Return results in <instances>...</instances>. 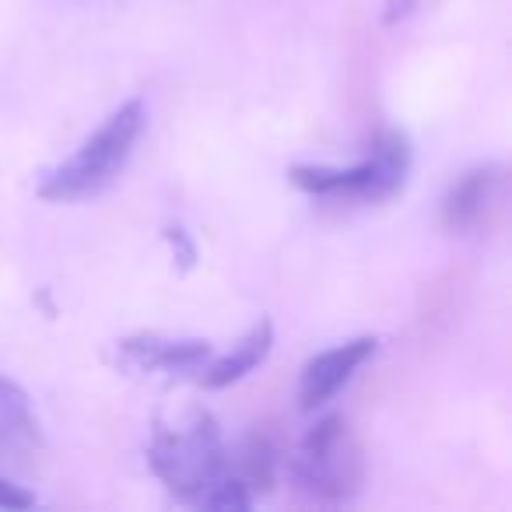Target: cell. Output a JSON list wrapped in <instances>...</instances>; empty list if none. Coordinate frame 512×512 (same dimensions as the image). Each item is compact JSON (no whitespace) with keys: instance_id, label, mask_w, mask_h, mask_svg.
Segmentation results:
<instances>
[{"instance_id":"11","label":"cell","mask_w":512,"mask_h":512,"mask_svg":"<svg viewBox=\"0 0 512 512\" xmlns=\"http://www.w3.org/2000/svg\"><path fill=\"white\" fill-rule=\"evenodd\" d=\"M165 239H169V246H172V253H176L179 267H183V271H190V267L197 264V246H193L190 235H186L179 225H169V228H165Z\"/></svg>"},{"instance_id":"3","label":"cell","mask_w":512,"mask_h":512,"mask_svg":"<svg viewBox=\"0 0 512 512\" xmlns=\"http://www.w3.org/2000/svg\"><path fill=\"white\" fill-rule=\"evenodd\" d=\"M288 477L299 495L323 505H341L358 495L365 477L362 446L341 414H327L302 435L288 456Z\"/></svg>"},{"instance_id":"10","label":"cell","mask_w":512,"mask_h":512,"mask_svg":"<svg viewBox=\"0 0 512 512\" xmlns=\"http://www.w3.org/2000/svg\"><path fill=\"white\" fill-rule=\"evenodd\" d=\"M228 474L235 481H242L249 491H271L274 474H278V446H274L271 435L253 432L235 456H228Z\"/></svg>"},{"instance_id":"4","label":"cell","mask_w":512,"mask_h":512,"mask_svg":"<svg viewBox=\"0 0 512 512\" xmlns=\"http://www.w3.org/2000/svg\"><path fill=\"white\" fill-rule=\"evenodd\" d=\"M407 165H411V148L407 137L397 130H386L372 144V155L362 162L337 169V165H295L288 172L299 190L313 193V197H348L362 200V204H376L386 200L404 186Z\"/></svg>"},{"instance_id":"12","label":"cell","mask_w":512,"mask_h":512,"mask_svg":"<svg viewBox=\"0 0 512 512\" xmlns=\"http://www.w3.org/2000/svg\"><path fill=\"white\" fill-rule=\"evenodd\" d=\"M29 505H36L32 491L11 484L8 477H0V509H29Z\"/></svg>"},{"instance_id":"5","label":"cell","mask_w":512,"mask_h":512,"mask_svg":"<svg viewBox=\"0 0 512 512\" xmlns=\"http://www.w3.org/2000/svg\"><path fill=\"white\" fill-rule=\"evenodd\" d=\"M120 362L141 376L186 379L200 376L211 362V344L200 337H165V334H137L120 341Z\"/></svg>"},{"instance_id":"8","label":"cell","mask_w":512,"mask_h":512,"mask_svg":"<svg viewBox=\"0 0 512 512\" xmlns=\"http://www.w3.org/2000/svg\"><path fill=\"white\" fill-rule=\"evenodd\" d=\"M271 348H274V323L260 320L228 355L214 358V362H207L200 369V386L204 390H225V386L239 383L242 376H249L256 365L271 355Z\"/></svg>"},{"instance_id":"6","label":"cell","mask_w":512,"mask_h":512,"mask_svg":"<svg viewBox=\"0 0 512 512\" xmlns=\"http://www.w3.org/2000/svg\"><path fill=\"white\" fill-rule=\"evenodd\" d=\"M376 337H355L348 344H337V348L316 355L313 362L302 369V383H299V404L302 411H316L323 407L372 355H376Z\"/></svg>"},{"instance_id":"2","label":"cell","mask_w":512,"mask_h":512,"mask_svg":"<svg viewBox=\"0 0 512 512\" xmlns=\"http://www.w3.org/2000/svg\"><path fill=\"white\" fill-rule=\"evenodd\" d=\"M144 123H148L144 102H123L67 162L46 172L43 183H39V197L50 200V204H71V200H85L92 193L106 190L127 165L137 137L144 134Z\"/></svg>"},{"instance_id":"7","label":"cell","mask_w":512,"mask_h":512,"mask_svg":"<svg viewBox=\"0 0 512 512\" xmlns=\"http://www.w3.org/2000/svg\"><path fill=\"white\" fill-rule=\"evenodd\" d=\"M502 183L505 176L498 165L470 169L442 200V225L453 235H467L474 228H481L498 207V200H502Z\"/></svg>"},{"instance_id":"13","label":"cell","mask_w":512,"mask_h":512,"mask_svg":"<svg viewBox=\"0 0 512 512\" xmlns=\"http://www.w3.org/2000/svg\"><path fill=\"white\" fill-rule=\"evenodd\" d=\"M414 8H418V0H386V8H383V22H386V25H397L400 18H407Z\"/></svg>"},{"instance_id":"9","label":"cell","mask_w":512,"mask_h":512,"mask_svg":"<svg viewBox=\"0 0 512 512\" xmlns=\"http://www.w3.org/2000/svg\"><path fill=\"white\" fill-rule=\"evenodd\" d=\"M39 446V421L18 383L0 376V456H22Z\"/></svg>"},{"instance_id":"1","label":"cell","mask_w":512,"mask_h":512,"mask_svg":"<svg viewBox=\"0 0 512 512\" xmlns=\"http://www.w3.org/2000/svg\"><path fill=\"white\" fill-rule=\"evenodd\" d=\"M148 463L172 495L197 502L228 470V449L214 414L204 407H190L162 421L151 435Z\"/></svg>"}]
</instances>
